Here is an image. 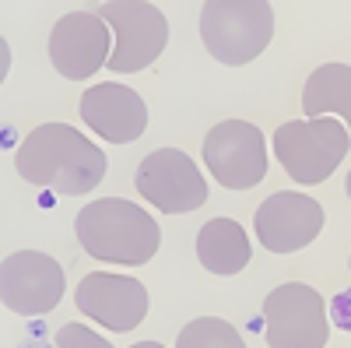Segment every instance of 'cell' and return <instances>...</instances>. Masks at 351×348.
Wrapping results in <instances>:
<instances>
[{"label":"cell","mask_w":351,"mask_h":348,"mask_svg":"<svg viewBox=\"0 0 351 348\" xmlns=\"http://www.w3.org/2000/svg\"><path fill=\"white\" fill-rule=\"evenodd\" d=\"M256 236L271 253L306 250L324 232V205L295 190H278L256 208Z\"/></svg>","instance_id":"11"},{"label":"cell","mask_w":351,"mask_h":348,"mask_svg":"<svg viewBox=\"0 0 351 348\" xmlns=\"http://www.w3.org/2000/svg\"><path fill=\"white\" fill-rule=\"evenodd\" d=\"M267 348H324L330 338V313L324 296L306 281H285L263 299Z\"/></svg>","instance_id":"6"},{"label":"cell","mask_w":351,"mask_h":348,"mask_svg":"<svg viewBox=\"0 0 351 348\" xmlns=\"http://www.w3.org/2000/svg\"><path fill=\"white\" fill-rule=\"evenodd\" d=\"M64 268L49 253L18 250L0 264V299L18 316H43L64 299Z\"/></svg>","instance_id":"9"},{"label":"cell","mask_w":351,"mask_h":348,"mask_svg":"<svg viewBox=\"0 0 351 348\" xmlns=\"http://www.w3.org/2000/svg\"><path fill=\"white\" fill-rule=\"evenodd\" d=\"M327 313H330V321H334L341 331H351V288H348V292H337V296L330 299Z\"/></svg>","instance_id":"18"},{"label":"cell","mask_w":351,"mask_h":348,"mask_svg":"<svg viewBox=\"0 0 351 348\" xmlns=\"http://www.w3.org/2000/svg\"><path fill=\"white\" fill-rule=\"evenodd\" d=\"M56 348H112L106 338H99L92 327L84 324H67L56 331Z\"/></svg>","instance_id":"17"},{"label":"cell","mask_w":351,"mask_h":348,"mask_svg":"<svg viewBox=\"0 0 351 348\" xmlns=\"http://www.w3.org/2000/svg\"><path fill=\"white\" fill-rule=\"evenodd\" d=\"M250 236L236 218H211L197 232V260L211 275H239L250 264Z\"/></svg>","instance_id":"14"},{"label":"cell","mask_w":351,"mask_h":348,"mask_svg":"<svg viewBox=\"0 0 351 348\" xmlns=\"http://www.w3.org/2000/svg\"><path fill=\"white\" fill-rule=\"evenodd\" d=\"M351 148L348 127L330 116L319 120H288L274 130V155L285 172L302 187L330 180V172L344 162Z\"/></svg>","instance_id":"4"},{"label":"cell","mask_w":351,"mask_h":348,"mask_svg":"<svg viewBox=\"0 0 351 348\" xmlns=\"http://www.w3.org/2000/svg\"><path fill=\"white\" fill-rule=\"evenodd\" d=\"M302 109L309 120L327 113H341V124L351 137V64H324L316 67L302 89Z\"/></svg>","instance_id":"15"},{"label":"cell","mask_w":351,"mask_h":348,"mask_svg":"<svg viewBox=\"0 0 351 348\" xmlns=\"http://www.w3.org/2000/svg\"><path fill=\"white\" fill-rule=\"evenodd\" d=\"M134 183H137V194L165 215L197 211L208 200V183H204L200 169L180 148H158L152 155H144L134 172Z\"/></svg>","instance_id":"8"},{"label":"cell","mask_w":351,"mask_h":348,"mask_svg":"<svg viewBox=\"0 0 351 348\" xmlns=\"http://www.w3.org/2000/svg\"><path fill=\"white\" fill-rule=\"evenodd\" d=\"M348 268H351V257H348Z\"/></svg>","instance_id":"21"},{"label":"cell","mask_w":351,"mask_h":348,"mask_svg":"<svg viewBox=\"0 0 351 348\" xmlns=\"http://www.w3.org/2000/svg\"><path fill=\"white\" fill-rule=\"evenodd\" d=\"M130 348H165V345H158V341H137V345H130Z\"/></svg>","instance_id":"19"},{"label":"cell","mask_w":351,"mask_h":348,"mask_svg":"<svg viewBox=\"0 0 351 348\" xmlns=\"http://www.w3.org/2000/svg\"><path fill=\"white\" fill-rule=\"evenodd\" d=\"M74 303L84 316L99 321L102 327L116 331V334H127L134 331L144 313H148V292L144 285L130 275H112V271H92L84 275Z\"/></svg>","instance_id":"12"},{"label":"cell","mask_w":351,"mask_h":348,"mask_svg":"<svg viewBox=\"0 0 351 348\" xmlns=\"http://www.w3.org/2000/svg\"><path fill=\"white\" fill-rule=\"evenodd\" d=\"M112 32L95 11H71L49 32V60L67 81H84L109 67Z\"/></svg>","instance_id":"10"},{"label":"cell","mask_w":351,"mask_h":348,"mask_svg":"<svg viewBox=\"0 0 351 348\" xmlns=\"http://www.w3.org/2000/svg\"><path fill=\"white\" fill-rule=\"evenodd\" d=\"M77 243L99 264H148L162 246L158 222L123 197H99L84 205L74 222Z\"/></svg>","instance_id":"2"},{"label":"cell","mask_w":351,"mask_h":348,"mask_svg":"<svg viewBox=\"0 0 351 348\" xmlns=\"http://www.w3.org/2000/svg\"><path fill=\"white\" fill-rule=\"evenodd\" d=\"M204 162L228 190H253L267 176V141L246 120H221L204 137Z\"/></svg>","instance_id":"7"},{"label":"cell","mask_w":351,"mask_h":348,"mask_svg":"<svg viewBox=\"0 0 351 348\" xmlns=\"http://www.w3.org/2000/svg\"><path fill=\"white\" fill-rule=\"evenodd\" d=\"M95 14L112 28V74H137L162 56L169 43V21L155 4H148V0H109Z\"/></svg>","instance_id":"5"},{"label":"cell","mask_w":351,"mask_h":348,"mask_svg":"<svg viewBox=\"0 0 351 348\" xmlns=\"http://www.w3.org/2000/svg\"><path fill=\"white\" fill-rule=\"evenodd\" d=\"M274 8L267 0H208L200 8V39L218 64L243 67L271 46Z\"/></svg>","instance_id":"3"},{"label":"cell","mask_w":351,"mask_h":348,"mask_svg":"<svg viewBox=\"0 0 351 348\" xmlns=\"http://www.w3.org/2000/svg\"><path fill=\"white\" fill-rule=\"evenodd\" d=\"M14 165L25 183L60 197L92 194L106 180V152L71 124H43L18 144Z\"/></svg>","instance_id":"1"},{"label":"cell","mask_w":351,"mask_h":348,"mask_svg":"<svg viewBox=\"0 0 351 348\" xmlns=\"http://www.w3.org/2000/svg\"><path fill=\"white\" fill-rule=\"evenodd\" d=\"M81 120L109 144H130L148 130V106L127 84L102 81L81 95Z\"/></svg>","instance_id":"13"},{"label":"cell","mask_w":351,"mask_h":348,"mask_svg":"<svg viewBox=\"0 0 351 348\" xmlns=\"http://www.w3.org/2000/svg\"><path fill=\"white\" fill-rule=\"evenodd\" d=\"M344 190H348V197H351V172H348V180H344Z\"/></svg>","instance_id":"20"},{"label":"cell","mask_w":351,"mask_h":348,"mask_svg":"<svg viewBox=\"0 0 351 348\" xmlns=\"http://www.w3.org/2000/svg\"><path fill=\"white\" fill-rule=\"evenodd\" d=\"M176 348H246V341L239 338V331L228 321H218V316H197V321H190L180 331Z\"/></svg>","instance_id":"16"}]
</instances>
